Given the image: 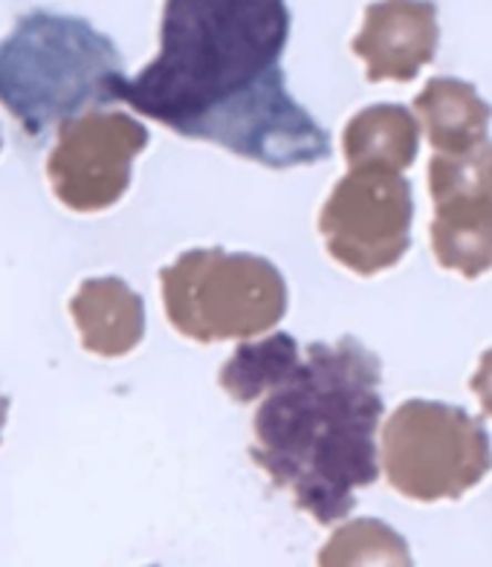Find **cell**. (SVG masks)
<instances>
[{
  "instance_id": "obj_1",
  "label": "cell",
  "mask_w": 492,
  "mask_h": 567,
  "mask_svg": "<svg viewBox=\"0 0 492 567\" xmlns=\"http://www.w3.org/2000/svg\"><path fill=\"white\" fill-rule=\"evenodd\" d=\"M287 0H165L160 53L122 75L116 102L174 134L267 165L330 157V136L293 99Z\"/></svg>"
},
{
  "instance_id": "obj_3",
  "label": "cell",
  "mask_w": 492,
  "mask_h": 567,
  "mask_svg": "<svg viewBox=\"0 0 492 567\" xmlns=\"http://www.w3.org/2000/svg\"><path fill=\"white\" fill-rule=\"evenodd\" d=\"M122 75L116 44L84 18L32 9L0 41V105L32 140L116 105Z\"/></svg>"
},
{
  "instance_id": "obj_2",
  "label": "cell",
  "mask_w": 492,
  "mask_h": 567,
  "mask_svg": "<svg viewBox=\"0 0 492 567\" xmlns=\"http://www.w3.org/2000/svg\"><path fill=\"white\" fill-rule=\"evenodd\" d=\"M380 359L357 339L314 342L255 411L253 461L325 527L380 478Z\"/></svg>"
}]
</instances>
